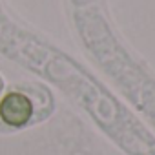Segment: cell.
Segmentation results:
<instances>
[{
  "label": "cell",
  "instance_id": "1",
  "mask_svg": "<svg viewBox=\"0 0 155 155\" xmlns=\"http://www.w3.org/2000/svg\"><path fill=\"white\" fill-rule=\"evenodd\" d=\"M31 115H33V104L22 93L13 91V93H8L0 101V119L8 126L20 128V126L28 124Z\"/></svg>",
  "mask_w": 155,
  "mask_h": 155
}]
</instances>
